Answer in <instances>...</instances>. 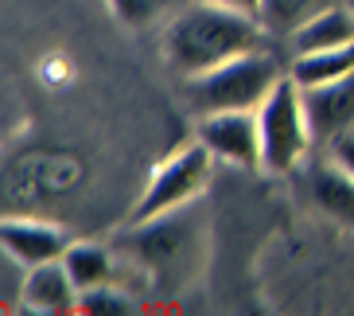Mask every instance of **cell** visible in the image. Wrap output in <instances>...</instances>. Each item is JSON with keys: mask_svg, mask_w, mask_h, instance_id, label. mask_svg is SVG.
<instances>
[{"mask_svg": "<svg viewBox=\"0 0 354 316\" xmlns=\"http://www.w3.org/2000/svg\"><path fill=\"white\" fill-rule=\"evenodd\" d=\"M63 265H66V274H71V281L78 285V293L97 289V285H109V277H113V258L97 243H71Z\"/></svg>", "mask_w": 354, "mask_h": 316, "instance_id": "cell-13", "label": "cell"}, {"mask_svg": "<svg viewBox=\"0 0 354 316\" xmlns=\"http://www.w3.org/2000/svg\"><path fill=\"white\" fill-rule=\"evenodd\" d=\"M351 43H354V12H351V4H327V8H319L315 16H308V20L288 35L292 59L312 55V51L351 47Z\"/></svg>", "mask_w": 354, "mask_h": 316, "instance_id": "cell-9", "label": "cell"}, {"mask_svg": "<svg viewBox=\"0 0 354 316\" xmlns=\"http://www.w3.org/2000/svg\"><path fill=\"white\" fill-rule=\"evenodd\" d=\"M265 47V24L261 16L238 8H222L210 0H198L187 12H179L164 35V55L183 78L207 74L245 51Z\"/></svg>", "mask_w": 354, "mask_h": 316, "instance_id": "cell-1", "label": "cell"}, {"mask_svg": "<svg viewBox=\"0 0 354 316\" xmlns=\"http://www.w3.org/2000/svg\"><path fill=\"white\" fill-rule=\"evenodd\" d=\"M346 4H351V12H354V0H346Z\"/></svg>", "mask_w": 354, "mask_h": 316, "instance_id": "cell-19", "label": "cell"}, {"mask_svg": "<svg viewBox=\"0 0 354 316\" xmlns=\"http://www.w3.org/2000/svg\"><path fill=\"white\" fill-rule=\"evenodd\" d=\"M304 109H308V121H312V137L323 141V145L354 133V74L304 90Z\"/></svg>", "mask_w": 354, "mask_h": 316, "instance_id": "cell-8", "label": "cell"}, {"mask_svg": "<svg viewBox=\"0 0 354 316\" xmlns=\"http://www.w3.org/2000/svg\"><path fill=\"white\" fill-rule=\"evenodd\" d=\"M24 305L39 316H63L78 313V285L71 281L63 262L32 265L28 281H24Z\"/></svg>", "mask_w": 354, "mask_h": 316, "instance_id": "cell-10", "label": "cell"}, {"mask_svg": "<svg viewBox=\"0 0 354 316\" xmlns=\"http://www.w3.org/2000/svg\"><path fill=\"white\" fill-rule=\"evenodd\" d=\"M319 8H327V0H261V24L272 32H296L308 16H315Z\"/></svg>", "mask_w": 354, "mask_h": 316, "instance_id": "cell-14", "label": "cell"}, {"mask_svg": "<svg viewBox=\"0 0 354 316\" xmlns=\"http://www.w3.org/2000/svg\"><path fill=\"white\" fill-rule=\"evenodd\" d=\"M210 4H222V8L250 12V16H257V12H261V0H210Z\"/></svg>", "mask_w": 354, "mask_h": 316, "instance_id": "cell-18", "label": "cell"}, {"mask_svg": "<svg viewBox=\"0 0 354 316\" xmlns=\"http://www.w3.org/2000/svg\"><path fill=\"white\" fill-rule=\"evenodd\" d=\"M257 121H261V168L269 176H284L308 157L315 137L308 109H304V90L292 74H284L281 82L272 86V94L261 102Z\"/></svg>", "mask_w": 354, "mask_h": 316, "instance_id": "cell-3", "label": "cell"}, {"mask_svg": "<svg viewBox=\"0 0 354 316\" xmlns=\"http://www.w3.org/2000/svg\"><path fill=\"white\" fill-rule=\"evenodd\" d=\"M288 74L304 86V90L323 86V82H335V78H346V74H354V43L351 47H335V51L300 55V59H292Z\"/></svg>", "mask_w": 354, "mask_h": 316, "instance_id": "cell-12", "label": "cell"}, {"mask_svg": "<svg viewBox=\"0 0 354 316\" xmlns=\"http://www.w3.org/2000/svg\"><path fill=\"white\" fill-rule=\"evenodd\" d=\"M312 195L335 222L343 227H354V176L343 168V164H315L312 168Z\"/></svg>", "mask_w": 354, "mask_h": 316, "instance_id": "cell-11", "label": "cell"}, {"mask_svg": "<svg viewBox=\"0 0 354 316\" xmlns=\"http://www.w3.org/2000/svg\"><path fill=\"white\" fill-rule=\"evenodd\" d=\"M0 246L12 262H20L24 270L47 262H63L71 250V234L59 222L47 219H28V215H8L0 222Z\"/></svg>", "mask_w": 354, "mask_h": 316, "instance_id": "cell-7", "label": "cell"}, {"mask_svg": "<svg viewBox=\"0 0 354 316\" xmlns=\"http://www.w3.org/2000/svg\"><path fill=\"white\" fill-rule=\"evenodd\" d=\"M214 160L218 157H214L198 137L191 141V145L176 148V152L148 176L145 191H140V200H136L133 215H129V227L152 222V219H160V215H167V211H179V207H187V203H195L210 184Z\"/></svg>", "mask_w": 354, "mask_h": 316, "instance_id": "cell-4", "label": "cell"}, {"mask_svg": "<svg viewBox=\"0 0 354 316\" xmlns=\"http://www.w3.org/2000/svg\"><path fill=\"white\" fill-rule=\"evenodd\" d=\"M281 78H284L281 63L265 47L245 51L238 59H230V63L214 67V71L187 78L191 109L198 117L222 114V109H261V102L272 94V86Z\"/></svg>", "mask_w": 354, "mask_h": 316, "instance_id": "cell-2", "label": "cell"}, {"mask_svg": "<svg viewBox=\"0 0 354 316\" xmlns=\"http://www.w3.org/2000/svg\"><path fill=\"white\" fill-rule=\"evenodd\" d=\"M198 141L234 168H261V121L257 109H222L198 121Z\"/></svg>", "mask_w": 354, "mask_h": 316, "instance_id": "cell-6", "label": "cell"}, {"mask_svg": "<svg viewBox=\"0 0 354 316\" xmlns=\"http://www.w3.org/2000/svg\"><path fill=\"white\" fill-rule=\"evenodd\" d=\"M105 4H109V12H113L121 24H129V28H145L148 20H156L171 0H105Z\"/></svg>", "mask_w": 354, "mask_h": 316, "instance_id": "cell-16", "label": "cell"}, {"mask_svg": "<svg viewBox=\"0 0 354 316\" xmlns=\"http://www.w3.org/2000/svg\"><path fill=\"white\" fill-rule=\"evenodd\" d=\"M203 238V222L187 211H167L152 222H136L129 227V250L136 262H145L160 277H183L191 265V254L198 250Z\"/></svg>", "mask_w": 354, "mask_h": 316, "instance_id": "cell-5", "label": "cell"}, {"mask_svg": "<svg viewBox=\"0 0 354 316\" xmlns=\"http://www.w3.org/2000/svg\"><path fill=\"white\" fill-rule=\"evenodd\" d=\"M78 313H86V316H125V313H133V301H129L125 293H117L113 285H97V289L78 293Z\"/></svg>", "mask_w": 354, "mask_h": 316, "instance_id": "cell-15", "label": "cell"}, {"mask_svg": "<svg viewBox=\"0 0 354 316\" xmlns=\"http://www.w3.org/2000/svg\"><path fill=\"white\" fill-rule=\"evenodd\" d=\"M331 160H335V164H343V168L354 176V133L331 141Z\"/></svg>", "mask_w": 354, "mask_h": 316, "instance_id": "cell-17", "label": "cell"}]
</instances>
